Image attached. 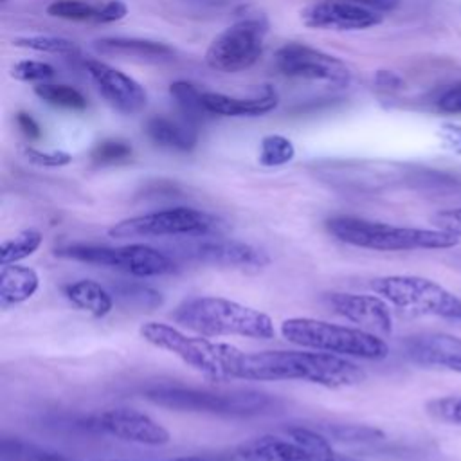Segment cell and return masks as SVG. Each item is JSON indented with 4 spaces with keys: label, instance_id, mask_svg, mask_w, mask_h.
Returning <instances> with one entry per match:
<instances>
[{
    "label": "cell",
    "instance_id": "1",
    "mask_svg": "<svg viewBox=\"0 0 461 461\" xmlns=\"http://www.w3.org/2000/svg\"><path fill=\"white\" fill-rule=\"evenodd\" d=\"M240 380L281 382L306 380L324 387H346L364 380V371L348 358L324 351H258L245 353Z\"/></svg>",
    "mask_w": 461,
    "mask_h": 461
},
{
    "label": "cell",
    "instance_id": "2",
    "mask_svg": "<svg viewBox=\"0 0 461 461\" xmlns=\"http://www.w3.org/2000/svg\"><path fill=\"white\" fill-rule=\"evenodd\" d=\"M173 319L203 337L272 339L276 335L274 322L267 313L225 297L203 295L187 299L175 310Z\"/></svg>",
    "mask_w": 461,
    "mask_h": 461
},
{
    "label": "cell",
    "instance_id": "3",
    "mask_svg": "<svg viewBox=\"0 0 461 461\" xmlns=\"http://www.w3.org/2000/svg\"><path fill=\"white\" fill-rule=\"evenodd\" d=\"M142 396L155 405L180 412H202L230 418L270 414L279 407V400L276 396L254 389L211 391L160 384L146 387L142 391Z\"/></svg>",
    "mask_w": 461,
    "mask_h": 461
},
{
    "label": "cell",
    "instance_id": "4",
    "mask_svg": "<svg viewBox=\"0 0 461 461\" xmlns=\"http://www.w3.org/2000/svg\"><path fill=\"white\" fill-rule=\"evenodd\" d=\"M139 331L146 342L169 351L211 380L227 382L238 378V369L245 353L230 344L212 342L203 335L191 337L175 326L153 321L144 322Z\"/></svg>",
    "mask_w": 461,
    "mask_h": 461
},
{
    "label": "cell",
    "instance_id": "5",
    "mask_svg": "<svg viewBox=\"0 0 461 461\" xmlns=\"http://www.w3.org/2000/svg\"><path fill=\"white\" fill-rule=\"evenodd\" d=\"M328 230L342 243L384 252L452 249L459 243V236L441 229L398 227L357 216H335L328 220Z\"/></svg>",
    "mask_w": 461,
    "mask_h": 461
},
{
    "label": "cell",
    "instance_id": "6",
    "mask_svg": "<svg viewBox=\"0 0 461 461\" xmlns=\"http://www.w3.org/2000/svg\"><path fill=\"white\" fill-rule=\"evenodd\" d=\"M281 335L292 344L340 357L382 360L389 355V348L380 335L321 319H286L281 324Z\"/></svg>",
    "mask_w": 461,
    "mask_h": 461
},
{
    "label": "cell",
    "instance_id": "7",
    "mask_svg": "<svg viewBox=\"0 0 461 461\" xmlns=\"http://www.w3.org/2000/svg\"><path fill=\"white\" fill-rule=\"evenodd\" d=\"M221 461H351L333 452L330 439L312 427H290L283 436H261L234 447Z\"/></svg>",
    "mask_w": 461,
    "mask_h": 461
},
{
    "label": "cell",
    "instance_id": "8",
    "mask_svg": "<svg viewBox=\"0 0 461 461\" xmlns=\"http://www.w3.org/2000/svg\"><path fill=\"white\" fill-rule=\"evenodd\" d=\"M371 288L400 310L461 321V299L432 279L420 276H384L373 279Z\"/></svg>",
    "mask_w": 461,
    "mask_h": 461
},
{
    "label": "cell",
    "instance_id": "9",
    "mask_svg": "<svg viewBox=\"0 0 461 461\" xmlns=\"http://www.w3.org/2000/svg\"><path fill=\"white\" fill-rule=\"evenodd\" d=\"M223 229V221L205 211L193 207H169L162 211L131 216L113 223L108 234L115 240L155 238V236H212Z\"/></svg>",
    "mask_w": 461,
    "mask_h": 461
},
{
    "label": "cell",
    "instance_id": "10",
    "mask_svg": "<svg viewBox=\"0 0 461 461\" xmlns=\"http://www.w3.org/2000/svg\"><path fill=\"white\" fill-rule=\"evenodd\" d=\"M58 256L76 259L81 263L99 265L115 268L135 277H153L166 276L176 270L175 261L164 254L162 250L144 245V243H130L121 247H106V245H70L56 250Z\"/></svg>",
    "mask_w": 461,
    "mask_h": 461
},
{
    "label": "cell",
    "instance_id": "11",
    "mask_svg": "<svg viewBox=\"0 0 461 461\" xmlns=\"http://www.w3.org/2000/svg\"><path fill=\"white\" fill-rule=\"evenodd\" d=\"M267 31L268 22L263 16L229 25L209 43L205 63L220 72H240L252 67L263 52Z\"/></svg>",
    "mask_w": 461,
    "mask_h": 461
},
{
    "label": "cell",
    "instance_id": "12",
    "mask_svg": "<svg viewBox=\"0 0 461 461\" xmlns=\"http://www.w3.org/2000/svg\"><path fill=\"white\" fill-rule=\"evenodd\" d=\"M276 67L288 77L326 81L339 86L351 79V70L340 58L297 41L285 43L276 50Z\"/></svg>",
    "mask_w": 461,
    "mask_h": 461
},
{
    "label": "cell",
    "instance_id": "13",
    "mask_svg": "<svg viewBox=\"0 0 461 461\" xmlns=\"http://www.w3.org/2000/svg\"><path fill=\"white\" fill-rule=\"evenodd\" d=\"M182 256L205 265L243 268V270H259L270 263V258L265 250L252 247L238 240L223 238H193L180 249Z\"/></svg>",
    "mask_w": 461,
    "mask_h": 461
},
{
    "label": "cell",
    "instance_id": "14",
    "mask_svg": "<svg viewBox=\"0 0 461 461\" xmlns=\"http://www.w3.org/2000/svg\"><path fill=\"white\" fill-rule=\"evenodd\" d=\"M86 429L149 447L166 445L169 441V432L160 423L135 409H108L90 416Z\"/></svg>",
    "mask_w": 461,
    "mask_h": 461
},
{
    "label": "cell",
    "instance_id": "15",
    "mask_svg": "<svg viewBox=\"0 0 461 461\" xmlns=\"http://www.w3.org/2000/svg\"><path fill=\"white\" fill-rule=\"evenodd\" d=\"M85 68L101 95L117 112L124 115H135L146 108L148 94L144 86L131 76L99 59H86Z\"/></svg>",
    "mask_w": 461,
    "mask_h": 461
},
{
    "label": "cell",
    "instance_id": "16",
    "mask_svg": "<svg viewBox=\"0 0 461 461\" xmlns=\"http://www.w3.org/2000/svg\"><path fill=\"white\" fill-rule=\"evenodd\" d=\"M301 22L310 29L362 31L384 22V14L342 0H319L301 9Z\"/></svg>",
    "mask_w": 461,
    "mask_h": 461
},
{
    "label": "cell",
    "instance_id": "17",
    "mask_svg": "<svg viewBox=\"0 0 461 461\" xmlns=\"http://www.w3.org/2000/svg\"><path fill=\"white\" fill-rule=\"evenodd\" d=\"M326 304L346 321L375 335H389L393 331V317L389 304L380 295L333 292L324 297Z\"/></svg>",
    "mask_w": 461,
    "mask_h": 461
},
{
    "label": "cell",
    "instance_id": "18",
    "mask_svg": "<svg viewBox=\"0 0 461 461\" xmlns=\"http://www.w3.org/2000/svg\"><path fill=\"white\" fill-rule=\"evenodd\" d=\"M403 355L412 364L461 373V337L450 333H416L403 340Z\"/></svg>",
    "mask_w": 461,
    "mask_h": 461
},
{
    "label": "cell",
    "instance_id": "19",
    "mask_svg": "<svg viewBox=\"0 0 461 461\" xmlns=\"http://www.w3.org/2000/svg\"><path fill=\"white\" fill-rule=\"evenodd\" d=\"M203 106L211 115L221 117H256L277 106L276 92L268 90L258 97H230L218 92H203Z\"/></svg>",
    "mask_w": 461,
    "mask_h": 461
},
{
    "label": "cell",
    "instance_id": "20",
    "mask_svg": "<svg viewBox=\"0 0 461 461\" xmlns=\"http://www.w3.org/2000/svg\"><path fill=\"white\" fill-rule=\"evenodd\" d=\"M40 286L36 270L23 265H2L0 270V304L4 308L18 304L34 295Z\"/></svg>",
    "mask_w": 461,
    "mask_h": 461
},
{
    "label": "cell",
    "instance_id": "21",
    "mask_svg": "<svg viewBox=\"0 0 461 461\" xmlns=\"http://www.w3.org/2000/svg\"><path fill=\"white\" fill-rule=\"evenodd\" d=\"M146 133L155 144L176 151H191L198 140L196 130L189 124L171 121L164 115L149 117L146 121Z\"/></svg>",
    "mask_w": 461,
    "mask_h": 461
},
{
    "label": "cell",
    "instance_id": "22",
    "mask_svg": "<svg viewBox=\"0 0 461 461\" xmlns=\"http://www.w3.org/2000/svg\"><path fill=\"white\" fill-rule=\"evenodd\" d=\"M94 47L101 54L126 58H164L173 54V49L167 43L142 38H101L94 41Z\"/></svg>",
    "mask_w": 461,
    "mask_h": 461
},
{
    "label": "cell",
    "instance_id": "23",
    "mask_svg": "<svg viewBox=\"0 0 461 461\" xmlns=\"http://www.w3.org/2000/svg\"><path fill=\"white\" fill-rule=\"evenodd\" d=\"M65 295L77 308L94 317H104L113 308V295L101 283L92 279H79L65 286Z\"/></svg>",
    "mask_w": 461,
    "mask_h": 461
},
{
    "label": "cell",
    "instance_id": "24",
    "mask_svg": "<svg viewBox=\"0 0 461 461\" xmlns=\"http://www.w3.org/2000/svg\"><path fill=\"white\" fill-rule=\"evenodd\" d=\"M0 461H68L61 452L40 447L18 438H4L0 443Z\"/></svg>",
    "mask_w": 461,
    "mask_h": 461
},
{
    "label": "cell",
    "instance_id": "25",
    "mask_svg": "<svg viewBox=\"0 0 461 461\" xmlns=\"http://www.w3.org/2000/svg\"><path fill=\"white\" fill-rule=\"evenodd\" d=\"M41 241H43V236L36 229H25L22 232H18L14 238L4 240L2 250H0V263L11 265V263L29 258L31 254H34L40 249Z\"/></svg>",
    "mask_w": 461,
    "mask_h": 461
},
{
    "label": "cell",
    "instance_id": "26",
    "mask_svg": "<svg viewBox=\"0 0 461 461\" xmlns=\"http://www.w3.org/2000/svg\"><path fill=\"white\" fill-rule=\"evenodd\" d=\"M110 292H112L113 299H119L126 306L151 310V308H157L162 304L160 292H157L151 286H146L142 283H131V281L117 283Z\"/></svg>",
    "mask_w": 461,
    "mask_h": 461
},
{
    "label": "cell",
    "instance_id": "27",
    "mask_svg": "<svg viewBox=\"0 0 461 461\" xmlns=\"http://www.w3.org/2000/svg\"><path fill=\"white\" fill-rule=\"evenodd\" d=\"M34 94L52 104V106H59V108H68V110H85L86 108V99L85 95L70 86V85H56V83H40L34 86Z\"/></svg>",
    "mask_w": 461,
    "mask_h": 461
},
{
    "label": "cell",
    "instance_id": "28",
    "mask_svg": "<svg viewBox=\"0 0 461 461\" xmlns=\"http://www.w3.org/2000/svg\"><path fill=\"white\" fill-rule=\"evenodd\" d=\"M321 430L328 439H335L340 443H373L384 438L380 429L369 425H351V423H331V425H319L315 427Z\"/></svg>",
    "mask_w": 461,
    "mask_h": 461
},
{
    "label": "cell",
    "instance_id": "29",
    "mask_svg": "<svg viewBox=\"0 0 461 461\" xmlns=\"http://www.w3.org/2000/svg\"><path fill=\"white\" fill-rule=\"evenodd\" d=\"M295 157V148L290 139L279 133L265 135L259 144V164L267 167L288 164Z\"/></svg>",
    "mask_w": 461,
    "mask_h": 461
},
{
    "label": "cell",
    "instance_id": "30",
    "mask_svg": "<svg viewBox=\"0 0 461 461\" xmlns=\"http://www.w3.org/2000/svg\"><path fill=\"white\" fill-rule=\"evenodd\" d=\"M169 94L191 121H200L209 113L203 106V92H200L194 85L187 81H175L169 86Z\"/></svg>",
    "mask_w": 461,
    "mask_h": 461
},
{
    "label": "cell",
    "instance_id": "31",
    "mask_svg": "<svg viewBox=\"0 0 461 461\" xmlns=\"http://www.w3.org/2000/svg\"><path fill=\"white\" fill-rule=\"evenodd\" d=\"M47 14L52 18L72 22H99V5L83 0H54L47 5Z\"/></svg>",
    "mask_w": 461,
    "mask_h": 461
},
{
    "label": "cell",
    "instance_id": "32",
    "mask_svg": "<svg viewBox=\"0 0 461 461\" xmlns=\"http://www.w3.org/2000/svg\"><path fill=\"white\" fill-rule=\"evenodd\" d=\"M13 45L22 49H31L36 52H49V54H72L77 50V45L72 40H67L61 36H47V34L22 36L13 40Z\"/></svg>",
    "mask_w": 461,
    "mask_h": 461
},
{
    "label": "cell",
    "instance_id": "33",
    "mask_svg": "<svg viewBox=\"0 0 461 461\" xmlns=\"http://www.w3.org/2000/svg\"><path fill=\"white\" fill-rule=\"evenodd\" d=\"M54 76V67L45 61L22 59L11 67V77L18 81H41L45 83Z\"/></svg>",
    "mask_w": 461,
    "mask_h": 461
},
{
    "label": "cell",
    "instance_id": "34",
    "mask_svg": "<svg viewBox=\"0 0 461 461\" xmlns=\"http://www.w3.org/2000/svg\"><path fill=\"white\" fill-rule=\"evenodd\" d=\"M131 155V146L124 140H115V139H108L99 142L94 149H92V158L97 164H113V162H121L124 158H128Z\"/></svg>",
    "mask_w": 461,
    "mask_h": 461
},
{
    "label": "cell",
    "instance_id": "35",
    "mask_svg": "<svg viewBox=\"0 0 461 461\" xmlns=\"http://www.w3.org/2000/svg\"><path fill=\"white\" fill-rule=\"evenodd\" d=\"M427 411L441 421L461 425V396H445L432 400L429 402Z\"/></svg>",
    "mask_w": 461,
    "mask_h": 461
},
{
    "label": "cell",
    "instance_id": "36",
    "mask_svg": "<svg viewBox=\"0 0 461 461\" xmlns=\"http://www.w3.org/2000/svg\"><path fill=\"white\" fill-rule=\"evenodd\" d=\"M23 155L29 162L41 166V167H59V166H67L72 162V155L67 151H59V149H52V151H41L36 148L27 146L23 149Z\"/></svg>",
    "mask_w": 461,
    "mask_h": 461
},
{
    "label": "cell",
    "instance_id": "37",
    "mask_svg": "<svg viewBox=\"0 0 461 461\" xmlns=\"http://www.w3.org/2000/svg\"><path fill=\"white\" fill-rule=\"evenodd\" d=\"M432 223L436 225V229L461 236V207L445 209V211L436 212L432 216Z\"/></svg>",
    "mask_w": 461,
    "mask_h": 461
},
{
    "label": "cell",
    "instance_id": "38",
    "mask_svg": "<svg viewBox=\"0 0 461 461\" xmlns=\"http://www.w3.org/2000/svg\"><path fill=\"white\" fill-rule=\"evenodd\" d=\"M126 14H128V5L122 0H106L99 5V22L97 23L119 22Z\"/></svg>",
    "mask_w": 461,
    "mask_h": 461
},
{
    "label": "cell",
    "instance_id": "39",
    "mask_svg": "<svg viewBox=\"0 0 461 461\" xmlns=\"http://www.w3.org/2000/svg\"><path fill=\"white\" fill-rule=\"evenodd\" d=\"M438 108L447 113H461V85L445 90L438 99Z\"/></svg>",
    "mask_w": 461,
    "mask_h": 461
},
{
    "label": "cell",
    "instance_id": "40",
    "mask_svg": "<svg viewBox=\"0 0 461 461\" xmlns=\"http://www.w3.org/2000/svg\"><path fill=\"white\" fill-rule=\"evenodd\" d=\"M16 124H18V128L22 130V133H23L27 139H31V140L40 139L41 130H40L38 122H36L29 113L18 112V115H16Z\"/></svg>",
    "mask_w": 461,
    "mask_h": 461
},
{
    "label": "cell",
    "instance_id": "41",
    "mask_svg": "<svg viewBox=\"0 0 461 461\" xmlns=\"http://www.w3.org/2000/svg\"><path fill=\"white\" fill-rule=\"evenodd\" d=\"M342 2H349V4L366 7V9H373L378 13H387L400 5V0H342Z\"/></svg>",
    "mask_w": 461,
    "mask_h": 461
},
{
    "label": "cell",
    "instance_id": "42",
    "mask_svg": "<svg viewBox=\"0 0 461 461\" xmlns=\"http://www.w3.org/2000/svg\"><path fill=\"white\" fill-rule=\"evenodd\" d=\"M375 81L384 88H396L402 85V79L391 70H378L375 76Z\"/></svg>",
    "mask_w": 461,
    "mask_h": 461
},
{
    "label": "cell",
    "instance_id": "43",
    "mask_svg": "<svg viewBox=\"0 0 461 461\" xmlns=\"http://www.w3.org/2000/svg\"><path fill=\"white\" fill-rule=\"evenodd\" d=\"M112 461H119V459H112ZM173 461H209V459L200 457V456H189V457H178V459H173Z\"/></svg>",
    "mask_w": 461,
    "mask_h": 461
},
{
    "label": "cell",
    "instance_id": "44",
    "mask_svg": "<svg viewBox=\"0 0 461 461\" xmlns=\"http://www.w3.org/2000/svg\"><path fill=\"white\" fill-rule=\"evenodd\" d=\"M2 2H5V0H2Z\"/></svg>",
    "mask_w": 461,
    "mask_h": 461
}]
</instances>
